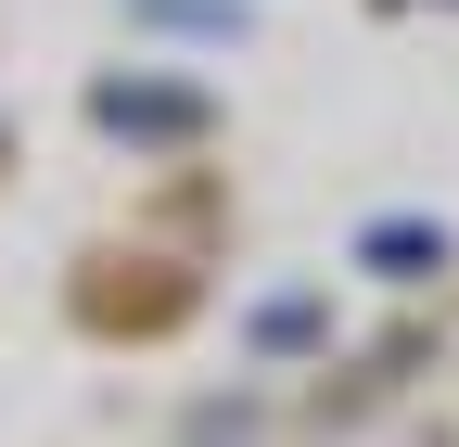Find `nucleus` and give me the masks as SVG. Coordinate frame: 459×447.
Listing matches in <instances>:
<instances>
[{"mask_svg": "<svg viewBox=\"0 0 459 447\" xmlns=\"http://www.w3.org/2000/svg\"><path fill=\"white\" fill-rule=\"evenodd\" d=\"M102 128H192L179 90H102Z\"/></svg>", "mask_w": 459, "mask_h": 447, "instance_id": "f257e3e1", "label": "nucleus"}]
</instances>
